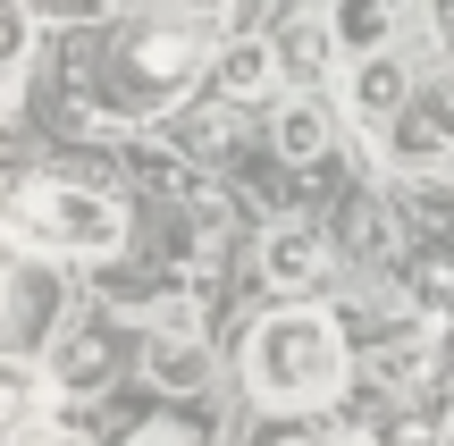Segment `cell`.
Here are the masks:
<instances>
[{
	"mask_svg": "<svg viewBox=\"0 0 454 446\" xmlns=\"http://www.w3.org/2000/svg\"><path fill=\"white\" fill-rule=\"evenodd\" d=\"M34 413H43V379H34L26 363H0V446L26 430Z\"/></svg>",
	"mask_w": 454,
	"mask_h": 446,
	"instance_id": "cell-5",
	"label": "cell"
},
{
	"mask_svg": "<svg viewBox=\"0 0 454 446\" xmlns=\"http://www.w3.org/2000/svg\"><path fill=\"white\" fill-rule=\"evenodd\" d=\"M135 446H185V438H177V430H168V421H152V430H144V438H135Z\"/></svg>",
	"mask_w": 454,
	"mask_h": 446,
	"instance_id": "cell-12",
	"label": "cell"
},
{
	"mask_svg": "<svg viewBox=\"0 0 454 446\" xmlns=\"http://www.w3.org/2000/svg\"><path fill=\"white\" fill-rule=\"evenodd\" d=\"M177 9H185V17H194V26H202V17H219L227 0H177Z\"/></svg>",
	"mask_w": 454,
	"mask_h": 446,
	"instance_id": "cell-13",
	"label": "cell"
},
{
	"mask_svg": "<svg viewBox=\"0 0 454 446\" xmlns=\"http://www.w3.org/2000/svg\"><path fill=\"white\" fill-rule=\"evenodd\" d=\"M278 144H286L294 160H311V152L328 144V118L311 110V101H286V118H278Z\"/></svg>",
	"mask_w": 454,
	"mask_h": 446,
	"instance_id": "cell-7",
	"label": "cell"
},
{
	"mask_svg": "<svg viewBox=\"0 0 454 446\" xmlns=\"http://www.w3.org/2000/svg\"><path fill=\"white\" fill-rule=\"evenodd\" d=\"M9 446H84V438H76V430H59V421H51V413H34L26 430L9 438Z\"/></svg>",
	"mask_w": 454,
	"mask_h": 446,
	"instance_id": "cell-10",
	"label": "cell"
},
{
	"mask_svg": "<svg viewBox=\"0 0 454 446\" xmlns=\"http://www.w3.org/2000/svg\"><path fill=\"white\" fill-rule=\"evenodd\" d=\"M9 228L43 253H110L118 245V202L84 194V185H17L9 194Z\"/></svg>",
	"mask_w": 454,
	"mask_h": 446,
	"instance_id": "cell-2",
	"label": "cell"
},
{
	"mask_svg": "<svg viewBox=\"0 0 454 446\" xmlns=\"http://www.w3.org/2000/svg\"><path fill=\"white\" fill-rule=\"evenodd\" d=\"M135 76H152V84H177V76H194V59H202V43L194 34H135Z\"/></svg>",
	"mask_w": 454,
	"mask_h": 446,
	"instance_id": "cell-3",
	"label": "cell"
},
{
	"mask_svg": "<svg viewBox=\"0 0 454 446\" xmlns=\"http://www.w3.org/2000/svg\"><path fill=\"white\" fill-rule=\"evenodd\" d=\"M0 303H9V270H0Z\"/></svg>",
	"mask_w": 454,
	"mask_h": 446,
	"instance_id": "cell-14",
	"label": "cell"
},
{
	"mask_svg": "<svg viewBox=\"0 0 454 446\" xmlns=\"http://www.w3.org/2000/svg\"><path fill=\"white\" fill-rule=\"evenodd\" d=\"M152 371H160V387H194L202 379V354L177 346V337H160V346H152Z\"/></svg>",
	"mask_w": 454,
	"mask_h": 446,
	"instance_id": "cell-9",
	"label": "cell"
},
{
	"mask_svg": "<svg viewBox=\"0 0 454 446\" xmlns=\"http://www.w3.org/2000/svg\"><path fill=\"white\" fill-rule=\"evenodd\" d=\"M395 101H404V67H395V59H362V67H354V110L379 127Z\"/></svg>",
	"mask_w": 454,
	"mask_h": 446,
	"instance_id": "cell-6",
	"label": "cell"
},
{
	"mask_svg": "<svg viewBox=\"0 0 454 446\" xmlns=\"http://www.w3.org/2000/svg\"><path fill=\"white\" fill-rule=\"evenodd\" d=\"M345 34H354V43H371V34H379V9H371V0H354V9H345Z\"/></svg>",
	"mask_w": 454,
	"mask_h": 446,
	"instance_id": "cell-11",
	"label": "cell"
},
{
	"mask_svg": "<svg viewBox=\"0 0 454 446\" xmlns=\"http://www.w3.org/2000/svg\"><path fill=\"white\" fill-rule=\"evenodd\" d=\"M244 379H253L261 404H320L345 379V346L320 312H278L244 346Z\"/></svg>",
	"mask_w": 454,
	"mask_h": 446,
	"instance_id": "cell-1",
	"label": "cell"
},
{
	"mask_svg": "<svg viewBox=\"0 0 454 446\" xmlns=\"http://www.w3.org/2000/svg\"><path fill=\"white\" fill-rule=\"evenodd\" d=\"M270 76H278L270 43H236V51H227V67H219V84H227V93H253V84H270Z\"/></svg>",
	"mask_w": 454,
	"mask_h": 446,
	"instance_id": "cell-8",
	"label": "cell"
},
{
	"mask_svg": "<svg viewBox=\"0 0 454 446\" xmlns=\"http://www.w3.org/2000/svg\"><path fill=\"white\" fill-rule=\"evenodd\" d=\"M320 262H328V253H320V236H311V228H278L270 245H261V270H270L278 286H303V278H320Z\"/></svg>",
	"mask_w": 454,
	"mask_h": 446,
	"instance_id": "cell-4",
	"label": "cell"
},
{
	"mask_svg": "<svg viewBox=\"0 0 454 446\" xmlns=\"http://www.w3.org/2000/svg\"><path fill=\"white\" fill-rule=\"evenodd\" d=\"M446 446H454V438H446Z\"/></svg>",
	"mask_w": 454,
	"mask_h": 446,
	"instance_id": "cell-15",
	"label": "cell"
}]
</instances>
